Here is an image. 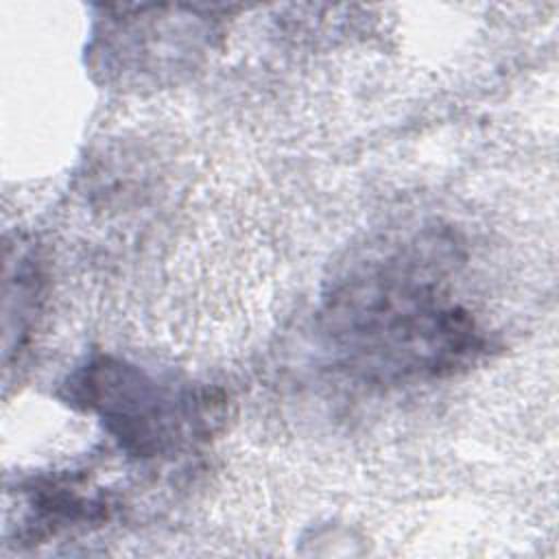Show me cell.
I'll return each instance as SVG.
<instances>
[{
    "label": "cell",
    "instance_id": "6da1fadb",
    "mask_svg": "<svg viewBox=\"0 0 559 559\" xmlns=\"http://www.w3.org/2000/svg\"><path fill=\"white\" fill-rule=\"evenodd\" d=\"M454 249L439 238L373 245L330 284L319 312L325 349L347 376L400 386L454 376L489 349L448 282Z\"/></svg>",
    "mask_w": 559,
    "mask_h": 559
},
{
    "label": "cell",
    "instance_id": "7a4b0ae2",
    "mask_svg": "<svg viewBox=\"0 0 559 559\" xmlns=\"http://www.w3.org/2000/svg\"><path fill=\"white\" fill-rule=\"evenodd\" d=\"M59 395L94 415L118 448L140 461L175 459L205 441L223 404L205 386L157 376L111 354L74 367Z\"/></svg>",
    "mask_w": 559,
    "mask_h": 559
}]
</instances>
